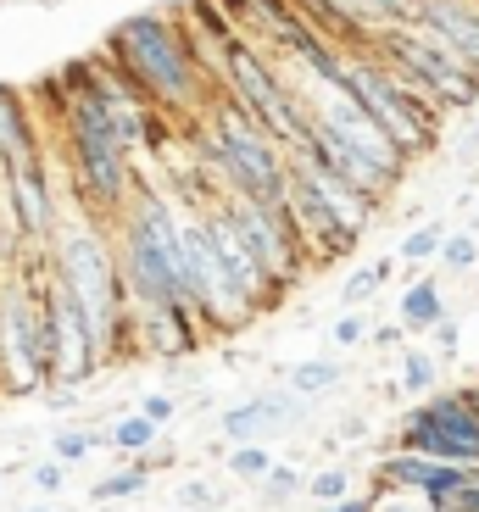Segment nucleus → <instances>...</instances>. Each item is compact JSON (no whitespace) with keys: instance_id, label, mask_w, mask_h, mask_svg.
Listing matches in <instances>:
<instances>
[{"instance_id":"34","label":"nucleus","mask_w":479,"mask_h":512,"mask_svg":"<svg viewBox=\"0 0 479 512\" xmlns=\"http://www.w3.org/2000/svg\"><path fill=\"white\" fill-rule=\"evenodd\" d=\"M340 440H368V418H346L340 423Z\"/></svg>"},{"instance_id":"19","label":"nucleus","mask_w":479,"mask_h":512,"mask_svg":"<svg viewBox=\"0 0 479 512\" xmlns=\"http://www.w3.org/2000/svg\"><path fill=\"white\" fill-rule=\"evenodd\" d=\"M257 496L268 501V507H285V501H296V496H307V474H301L296 462H273L268 474H262V485H257Z\"/></svg>"},{"instance_id":"11","label":"nucleus","mask_w":479,"mask_h":512,"mask_svg":"<svg viewBox=\"0 0 479 512\" xmlns=\"http://www.w3.org/2000/svg\"><path fill=\"white\" fill-rule=\"evenodd\" d=\"M45 156V128H39V112L17 84H0V173L12 167H28Z\"/></svg>"},{"instance_id":"12","label":"nucleus","mask_w":479,"mask_h":512,"mask_svg":"<svg viewBox=\"0 0 479 512\" xmlns=\"http://www.w3.org/2000/svg\"><path fill=\"white\" fill-rule=\"evenodd\" d=\"M413 23L441 39L463 67L479 73V0H424Z\"/></svg>"},{"instance_id":"8","label":"nucleus","mask_w":479,"mask_h":512,"mask_svg":"<svg viewBox=\"0 0 479 512\" xmlns=\"http://www.w3.org/2000/svg\"><path fill=\"white\" fill-rule=\"evenodd\" d=\"M312 123L324 128V134H335V140L346 145V151L357 156V162L374 167V173H385V179H396V184L407 179V156H402V145L390 140L385 128H379L374 117L363 112V106L351 101V95H335V90H329V101L312 106Z\"/></svg>"},{"instance_id":"20","label":"nucleus","mask_w":479,"mask_h":512,"mask_svg":"<svg viewBox=\"0 0 479 512\" xmlns=\"http://www.w3.org/2000/svg\"><path fill=\"white\" fill-rule=\"evenodd\" d=\"M385 273H390V262H363V268H351L346 284H340V307L357 312L363 301H374V290L385 284Z\"/></svg>"},{"instance_id":"26","label":"nucleus","mask_w":479,"mask_h":512,"mask_svg":"<svg viewBox=\"0 0 479 512\" xmlns=\"http://www.w3.org/2000/svg\"><path fill=\"white\" fill-rule=\"evenodd\" d=\"M173 501H179V507H195V512H218L223 507V490L207 485V479H190V485L173 490Z\"/></svg>"},{"instance_id":"17","label":"nucleus","mask_w":479,"mask_h":512,"mask_svg":"<svg viewBox=\"0 0 479 512\" xmlns=\"http://www.w3.org/2000/svg\"><path fill=\"white\" fill-rule=\"evenodd\" d=\"M162 440V429H156L145 412H123V418H112L106 423V446L112 451H123V457H145V451Z\"/></svg>"},{"instance_id":"6","label":"nucleus","mask_w":479,"mask_h":512,"mask_svg":"<svg viewBox=\"0 0 479 512\" xmlns=\"http://www.w3.org/2000/svg\"><path fill=\"white\" fill-rule=\"evenodd\" d=\"M368 51H374L379 62L396 67L407 84H418L429 101H441L446 112H468V106L479 101V73H474V67H463L441 39L424 34L418 23H385Z\"/></svg>"},{"instance_id":"2","label":"nucleus","mask_w":479,"mask_h":512,"mask_svg":"<svg viewBox=\"0 0 479 512\" xmlns=\"http://www.w3.org/2000/svg\"><path fill=\"white\" fill-rule=\"evenodd\" d=\"M56 140H62V156H67V184H73L78 218L112 229L129 212V195L140 184V167L117 140L112 112L95 95L67 90V106L56 117Z\"/></svg>"},{"instance_id":"25","label":"nucleus","mask_w":479,"mask_h":512,"mask_svg":"<svg viewBox=\"0 0 479 512\" xmlns=\"http://www.w3.org/2000/svg\"><path fill=\"white\" fill-rule=\"evenodd\" d=\"M329 346H335V351H357V346H368V318H363V312H340L335 329H329Z\"/></svg>"},{"instance_id":"21","label":"nucleus","mask_w":479,"mask_h":512,"mask_svg":"<svg viewBox=\"0 0 479 512\" xmlns=\"http://www.w3.org/2000/svg\"><path fill=\"white\" fill-rule=\"evenodd\" d=\"M273 462H279V457H273V451L257 440V446H234L229 457H223V474L246 479V485H262V474H268Z\"/></svg>"},{"instance_id":"14","label":"nucleus","mask_w":479,"mask_h":512,"mask_svg":"<svg viewBox=\"0 0 479 512\" xmlns=\"http://www.w3.org/2000/svg\"><path fill=\"white\" fill-rule=\"evenodd\" d=\"M435 384H441V362H435V351L407 346L402 362H396V379H390V401L396 396H429Z\"/></svg>"},{"instance_id":"27","label":"nucleus","mask_w":479,"mask_h":512,"mask_svg":"<svg viewBox=\"0 0 479 512\" xmlns=\"http://www.w3.org/2000/svg\"><path fill=\"white\" fill-rule=\"evenodd\" d=\"M28 485H34L39 496H62V485H67V462H56V457L34 462V468H28Z\"/></svg>"},{"instance_id":"4","label":"nucleus","mask_w":479,"mask_h":512,"mask_svg":"<svg viewBox=\"0 0 479 512\" xmlns=\"http://www.w3.org/2000/svg\"><path fill=\"white\" fill-rule=\"evenodd\" d=\"M218 212H223V223L234 229V240L246 245V256L257 262L262 284H268L262 312H279L290 301V290L312 273L290 212H285V206H257V201H246V195H223Z\"/></svg>"},{"instance_id":"15","label":"nucleus","mask_w":479,"mask_h":512,"mask_svg":"<svg viewBox=\"0 0 479 512\" xmlns=\"http://www.w3.org/2000/svg\"><path fill=\"white\" fill-rule=\"evenodd\" d=\"M285 379H290V384H285L290 396L312 401V396H329V390L346 379V368H340V357H307V362H296Z\"/></svg>"},{"instance_id":"1","label":"nucleus","mask_w":479,"mask_h":512,"mask_svg":"<svg viewBox=\"0 0 479 512\" xmlns=\"http://www.w3.org/2000/svg\"><path fill=\"white\" fill-rule=\"evenodd\" d=\"M101 56L129 78L134 90L145 95V106L156 112H173V117H201L218 95L201 62H195L190 39H184L179 12H134L101 39Z\"/></svg>"},{"instance_id":"24","label":"nucleus","mask_w":479,"mask_h":512,"mask_svg":"<svg viewBox=\"0 0 479 512\" xmlns=\"http://www.w3.org/2000/svg\"><path fill=\"white\" fill-rule=\"evenodd\" d=\"M474 262H479V234L474 229H457L441 240V268L446 273H468Z\"/></svg>"},{"instance_id":"30","label":"nucleus","mask_w":479,"mask_h":512,"mask_svg":"<svg viewBox=\"0 0 479 512\" xmlns=\"http://www.w3.org/2000/svg\"><path fill=\"white\" fill-rule=\"evenodd\" d=\"M379 23H413L418 17V0H363Z\"/></svg>"},{"instance_id":"22","label":"nucleus","mask_w":479,"mask_h":512,"mask_svg":"<svg viewBox=\"0 0 479 512\" xmlns=\"http://www.w3.org/2000/svg\"><path fill=\"white\" fill-rule=\"evenodd\" d=\"M351 490H357V479H351V468H318V474L307 479V496L312 501H324V507H335V501H346Z\"/></svg>"},{"instance_id":"16","label":"nucleus","mask_w":479,"mask_h":512,"mask_svg":"<svg viewBox=\"0 0 479 512\" xmlns=\"http://www.w3.org/2000/svg\"><path fill=\"white\" fill-rule=\"evenodd\" d=\"M151 490V462L145 457H129L123 468H112V474H101L90 485V496L95 501H134V496H145Z\"/></svg>"},{"instance_id":"10","label":"nucleus","mask_w":479,"mask_h":512,"mask_svg":"<svg viewBox=\"0 0 479 512\" xmlns=\"http://www.w3.org/2000/svg\"><path fill=\"white\" fill-rule=\"evenodd\" d=\"M301 407H307V401L290 396V390H257V396H246V401H234V407L218 412V435L229 440V446H257L273 429L296 423Z\"/></svg>"},{"instance_id":"35","label":"nucleus","mask_w":479,"mask_h":512,"mask_svg":"<svg viewBox=\"0 0 479 512\" xmlns=\"http://www.w3.org/2000/svg\"><path fill=\"white\" fill-rule=\"evenodd\" d=\"M23 512H56V507H51V501H39V507H23Z\"/></svg>"},{"instance_id":"23","label":"nucleus","mask_w":479,"mask_h":512,"mask_svg":"<svg viewBox=\"0 0 479 512\" xmlns=\"http://www.w3.org/2000/svg\"><path fill=\"white\" fill-rule=\"evenodd\" d=\"M441 240H446L441 223H418L413 234H402V245H396V262H429V256H441Z\"/></svg>"},{"instance_id":"7","label":"nucleus","mask_w":479,"mask_h":512,"mask_svg":"<svg viewBox=\"0 0 479 512\" xmlns=\"http://www.w3.org/2000/svg\"><path fill=\"white\" fill-rule=\"evenodd\" d=\"M285 212H290V223H296V234H301V251H312V268L340 262V256L357 251V240H363V229L340 218L335 201L318 190V179H312V173L296 162V156H290V195H285Z\"/></svg>"},{"instance_id":"32","label":"nucleus","mask_w":479,"mask_h":512,"mask_svg":"<svg viewBox=\"0 0 479 512\" xmlns=\"http://www.w3.org/2000/svg\"><path fill=\"white\" fill-rule=\"evenodd\" d=\"M402 323H385V329H368V346H374V351H396V346H402Z\"/></svg>"},{"instance_id":"31","label":"nucleus","mask_w":479,"mask_h":512,"mask_svg":"<svg viewBox=\"0 0 479 512\" xmlns=\"http://www.w3.org/2000/svg\"><path fill=\"white\" fill-rule=\"evenodd\" d=\"M429 334H435V362H452L457 346H463V329H457V318H441Z\"/></svg>"},{"instance_id":"5","label":"nucleus","mask_w":479,"mask_h":512,"mask_svg":"<svg viewBox=\"0 0 479 512\" xmlns=\"http://www.w3.org/2000/svg\"><path fill=\"white\" fill-rule=\"evenodd\" d=\"M218 84H223V95H229V101L240 106V112H246L251 123L268 128L273 140L285 145V151L301 140V128H307L312 106H301V101H296L290 78L279 73V67L268 62V51H262V45H251L246 34H234V39H229Z\"/></svg>"},{"instance_id":"33","label":"nucleus","mask_w":479,"mask_h":512,"mask_svg":"<svg viewBox=\"0 0 479 512\" xmlns=\"http://www.w3.org/2000/svg\"><path fill=\"white\" fill-rule=\"evenodd\" d=\"M329 512H374V490H351V496L335 501Z\"/></svg>"},{"instance_id":"3","label":"nucleus","mask_w":479,"mask_h":512,"mask_svg":"<svg viewBox=\"0 0 479 512\" xmlns=\"http://www.w3.org/2000/svg\"><path fill=\"white\" fill-rule=\"evenodd\" d=\"M335 95H351V101L363 106V112L390 134V140L402 145L407 162H413V156H429L435 145H441L446 106H441V101H429L418 84H407V78L396 73L390 62H379L374 51L346 56V67H340V90H335Z\"/></svg>"},{"instance_id":"37","label":"nucleus","mask_w":479,"mask_h":512,"mask_svg":"<svg viewBox=\"0 0 479 512\" xmlns=\"http://www.w3.org/2000/svg\"><path fill=\"white\" fill-rule=\"evenodd\" d=\"M418 6H424V0H418Z\"/></svg>"},{"instance_id":"13","label":"nucleus","mask_w":479,"mask_h":512,"mask_svg":"<svg viewBox=\"0 0 479 512\" xmlns=\"http://www.w3.org/2000/svg\"><path fill=\"white\" fill-rule=\"evenodd\" d=\"M441 318H452V312H446L441 279H418V284H407V290L396 295V323H402L407 334H429Z\"/></svg>"},{"instance_id":"36","label":"nucleus","mask_w":479,"mask_h":512,"mask_svg":"<svg viewBox=\"0 0 479 512\" xmlns=\"http://www.w3.org/2000/svg\"><path fill=\"white\" fill-rule=\"evenodd\" d=\"M0 485H6V468H0Z\"/></svg>"},{"instance_id":"29","label":"nucleus","mask_w":479,"mask_h":512,"mask_svg":"<svg viewBox=\"0 0 479 512\" xmlns=\"http://www.w3.org/2000/svg\"><path fill=\"white\" fill-rule=\"evenodd\" d=\"M374 512H429V501L413 490H374Z\"/></svg>"},{"instance_id":"18","label":"nucleus","mask_w":479,"mask_h":512,"mask_svg":"<svg viewBox=\"0 0 479 512\" xmlns=\"http://www.w3.org/2000/svg\"><path fill=\"white\" fill-rule=\"evenodd\" d=\"M106 446V429H78V423H62V429H51V457L56 462H90L95 451Z\"/></svg>"},{"instance_id":"9","label":"nucleus","mask_w":479,"mask_h":512,"mask_svg":"<svg viewBox=\"0 0 479 512\" xmlns=\"http://www.w3.org/2000/svg\"><path fill=\"white\" fill-rule=\"evenodd\" d=\"M6 184V223L23 245H51V234L62 229V206H56V179H51V162L39 156L28 167H12L0 173Z\"/></svg>"},{"instance_id":"28","label":"nucleus","mask_w":479,"mask_h":512,"mask_svg":"<svg viewBox=\"0 0 479 512\" xmlns=\"http://www.w3.org/2000/svg\"><path fill=\"white\" fill-rule=\"evenodd\" d=\"M134 412H145V418H151L156 429H168V423L179 418V396H168V390H151V396H145Z\"/></svg>"}]
</instances>
